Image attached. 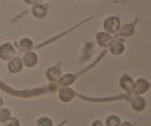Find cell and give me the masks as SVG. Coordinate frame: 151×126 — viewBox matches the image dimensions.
Listing matches in <instances>:
<instances>
[{
    "mask_svg": "<svg viewBox=\"0 0 151 126\" xmlns=\"http://www.w3.org/2000/svg\"><path fill=\"white\" fill-rule=\"evenodd\" d=\"M38 125L39 126H52V123H51L50 120L44 118V119L39 120V121H38Z\"/></svg>",
    "mask_w": 151,
    "mask_h": 126,
    "instance_id": "cell-9",
    "label": "cell"
},
{
    "mask_svg": "<svg viewBox=\"0 0 151 126\" xmlns=\"http://www.w3.org/2000/svg\"><path fill=\"white\" fill-rule=\"evenodd\" d=\"M9 117V112L7 109L0 110V121H5Z\"/></svg>",
    "mask_w": 151,
    "mask_h": 126,
    "instance_id": "cell-8",
    "label": "cell"
},
{
    "mask_svg": "<svg viewBox=\"0 0 151 126\" xmlns=\"http://www.w3.org/2000/svg\"><path fill=\"white\" fill-rule=\"evenodd\" d=\"M36 59H37L36 56L32 53H29L25 56V62L28 66H32L33 64L36 63Z\"/></svg>",
    "mask_w": 151,
    "mask_h": 126,
    "instance_id": "cell-5",
    "label": "cell"
},
{
    "mask_svg": "<svg viewBox=\"0 0 151 126\" xmlns=\"http://www.w3.org/2000/svg\"><path fill=\"white\" fill-rule=\"evenodd\" d=\"M104 27H105V29L109 32H115L118 28H119V20L115 17L109 18V19L105 22Z\"/></svg>",
    "mask_w": 151,
    "mask_h": 126,
    "instance_id": "cell-1",
    "label": "cell"
},
{
    "mask_svg": "<svg viewBox=\"0 0 151 126\" xmlns=\"http://www.w3.org/2000/svg\"><path fill=\"white\" fill-rule=\"evenodd\" d=\"M147 88H148V85L145 80H139L135 85V90H136V92H139V93L145 92L146 90H147Z\"/></svg>",
    "mask_w": 151,
    "mask_h": 126,
    "instance_id": "cell-4",
    "label": "cell"
},
{
    "mask_svg": "<svg viewBox=\"0 0 151 126\" xmlns=\"http://www.w3.org/2000/svg\"><path fill=\"white\" fill-rule=\"evenodd\" d=\"M33 1H34V0H28V2H29V3H31V2H33Z\"/></svg>",
    "mask_w": 151,
    "mask_h": 126,
    "instance_id": "cell-13",
    "label": "cell"
},
{
    "mask_svg": "<svg viewBox=\"0 0 151 126\" xmlns=\"http://www.w3.org/2000/svg\"><path fill=\"white\" fill-rule=\"evenodd\" d=\"M108 125L109 126H118L119 125V119L116 117H111L108 120Z\"/></svg>",
    "mask_w": 151,
    "mask_h": 126,
    "instance_id": "cell-7",
    "label": "cell"
},
{
    "mask_svg": "<svg viewBox=\"0 0 151 126\" xmlns=\"http://www.w3.org/2000/svg\"><path fill=\"white\" fill-rule=\"evenodd\" d=\"M9 69H11V71H12V72L19 71V70L22 68L21 60L18 59V58L14 59V60H12V61L9 62Z\"/></svg>",
    "mask_w": 151,
    "mask_h": 126,
    "instance_id": "cell-3",
    "label": "cell"
},
{
    "mask_svg": "<svg viewBox=\"0 0 151 126\" xmlns=\"http://www.w3.org/2000/svg\"><path fill=\"white\" fill-rule=\"evenodd\" d=\"M13 54H14V51L9 44L4 45L3 47L0 49V55H1V57L5 59L9 58L12 56H13Z\"/></svg>",
    "mask_w": 151,
    "mask_h": 126,
    "instance_id": "cell-2",
    "label": "cell"
},
{
    "mask_svg": "<svg viewBox=\"0 0 151 126\" xmlns=\"http://www.w3.org/2000/svg\"><path fill=\"white\" fill-rule=\"evenodd\" d=\"M21 44L24 48H27V49H29L31 48V46H32V43H31V41L29 40H23L21 41Z\"/></svg>",
    "mask_w": 151,
    "mask_h": 126,
    "instance_id": "cell-10",
    "label": "cell"
},
{
    "mask_svg": "<svg viewBox=\"0 0 151 126\" xmlns=\"http://www.w3.org/2000/svg\"><path fill=\"white\" fill-rule=\"evenodd\" d=\"M2 104H3V102H2V100H1V99H0V106L2 105Z\"/></svg>",
    "mask_w": 151,
    "mask_h": 126,
    "instance_id": "cell-12",
    "label": "cell"
},
{
    "mask_svg": "<svg viewBox=\"0 0 151 126\" xmlns=\"http://www.w3.org/2000/svg\"><path fill=\"white\" fill-rule=\"evenodd\" d=\"M123 49H124V47H123V44H121L120 43H113L112 46H111L112 53H114L116 55L120 54L123 51Z\"/></svg>",
    "mask_w": 151,
    "mask_h": 126,
    "instance_id": "cell-6",
    "label": "cell"
},
{
    "mask_svg": "<svg viewBox=\"0 0 151 126\" xmlns=\"http://www.w3.org/2000/svg\"><path fill=\"white\" fill-rule=\"evenodd\" d=\"M6 126H19V123L15 119H12L8 121L6 123Z\"/></svg>",
    "mask_w": 151,
    "mask_h": 126,
    "instance_id": "cell-11",
    "label": "cell"
}]
</instances>
